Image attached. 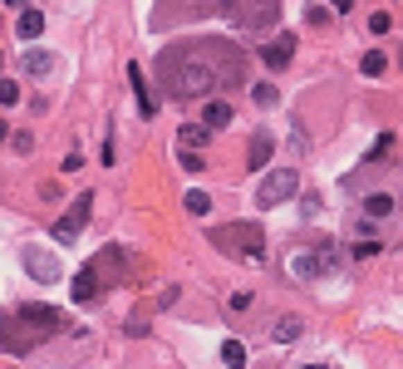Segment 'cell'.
<instances>
[{"label": "cell", "mask_w": 403, "mask_h": 369, "mask_svg": "<svg viewBox=\"0 0 403 369\" xmlns=\"http://www.w3.org/2000/svg\"><path fill=\"white\" fill-rule=\"evenodd\" d=\"M291 60H295V35H291V30L275 35L271 44H261V65H266V69H275V74H280Z\"/></svg>", "instance_id": "8"}, {"label": "cell", "mask_w": 403, "mask_h": 369, "mask_svg": "<svg viewBox=\"0 0 403 369\" xmlns=\"http://www.w3.org/2000/svg\"><path fill=\"white\" fill-rule=\"evenodd\" d=\"M393 212V197L388 192H369L364 197V217H388Z\"/></svg>", "instance_id": "17"}, {"label": "cell", "mask_w": 403, "mask_h": 369, "mask_svg": "<svg viewBox=\"0 0 403 369\" xmlns=\"http://www.w3.org/2000/svg\"><path fill=\"white\" fill-rule=\"evenodd\" d=\"M178 157H182V168H187V173H202V168H207V153H192V148H182Z\"/></svg>", "instance_id": "22"}, {"label": "cell", "mask_w": 403, "mask_h": 369, "mask_svg": "<svg viewBox=\"0 0 403 369\" xmlns=\"http://www.w3.org/2000/svg\"><path fill=\"white\" fill-rule=\"evenodd\" d=\"M6 10H30V0H6Z\"/></svg>", "instance_id": "31"}, {"label": "cell", "mask_w": 403, "mask_h": 369, "mask_svg": "<svg viewBox=\"0 0 403 369\" xmlns=\"http://www.w3.org/2000/svg\"><path fill=\"white\" fill-rule=\"evenodd\" d=\"M369 256H379V241H354V261H369Z\"/></svg>", "instance_id": "29"}, {"label": "cell", "mask_w": 403, "mask_h": 369, "mask_svg": "<svg viewBox=\"0 0 403 369\" xmlns=\"http://www.w3.org/2000/svg\"><path fill=\"white\" fill-rule=\"evenodd\" d=\"M359 69H364V74H369V79H379V74H384V69H388V60H384V55H379V49H369V55H364V65H359Z\"/></svg>", "instance_id": "21"}, {"label": "cell", "mask_w": 403, "mask_h": 369, "mask_svg": "<svg viewBox=\"0 0 403 369\" xmlns=\"http://www.w3.org/2000/svg\"><path fill=\"white\" fill-rule=\"evenodd\" d=\"M280 345H291V340H300V320H275V330H271Z\"/></svg>", "instance_id": "20"}, {"label": "cell", "mask_w": 403, "mask_h": 369, "mask_svg": "<svg viewBox=\"0 0 403 369\" xmlns=\"http://www.w3.org/2000/svg\"><path fill=\"white\" fill-rule=\"evenodd\" d=\"M157 74L172 98H212L216 89L246 84V60L232 40H187L157 55Z\"/></svg>", "instance_id": "1"}, {"label": "cell", "mask_w": 403, "mask_h": 369, "mask_svg": "<svg viewBox=\"0 0 403 369\" xmlns=\"http://www.w3.org/2000/svg\"><path fill=\"white\" fill-rule=\"evenodd\" d=\"M251 94H256V103H266V109H271V103L280 98V94H275V84H256Z\"/></svg>", "instance_id": "26"}, {"label": "cell", "mask_w": 403, "mask_h": 369, "mask_svg": "<svg viewBox=\"0 0 403 369\" xmlns=\"http://www.w3.org/2000/svg\"><path fill=\"white\" fill-rule=\"evenodd\" d=\"M221 359L232 364V369H246V345H241V340H226V345H221Z\"/></svg>", "instance_id": "19"}, {"label": "cell", "mask_w": 403, "mask_h": 369, "mask_svg": "<svg viewBox=\"0 0 403 369\" xmlns=\"http://www.w3.org/2000/svg\"><path fill=\"white\" fill-rule=\"evenodd\" d=\"M212 241H216L226 256H246V261H261V256H266V232H261V222H232V227H216Z\"/></svg>", "instance_id": "3"}, {"label": "cell", "mask_w": 403, "mask_h": 369, "mask_svg": "<svg viewBox=\"0 0 403 369\" xmlns=\"http://www.w3.org/2000/svg\"><path fill=\"white\" fill-rule=\"evenodd\" d=\"M15 35H20V40H40V35H44V15H40V10H20Z\"/></svg>", "instance_id": "15"}, {"label": "cell", "mask_w": 403, "mask_h": 369, "mask_svg": "<svg viewBox=\"0 0 403 369\" xmlns=\"http://www.w3.org/2000/svg\"><path fill=\"white\" fill-rule=\"evenodd\" d=\"M354 237H359V241H379V232H374V222H364V217L354 222Z\"/></svg>", "instance_id": "28"}, {"label": "cell", "mask_w": 403, "mask_h": 369, "mask_svg": "<svg viewBox=\"0 0 403 369\" xmlns=\"http://www.w3.org/2000/svg\"><path fill=\"white\" fill-rule=\"evenodd\" d=\"M300 369H329V364H300Z\"/></svg>", "instance_id": "32"}, {"label": "cell", "mask_w": 403, "mask_h": 369, "mask_svg": "<svg viewBox=\"0 0 403 369\" xmlns=\"http://www.w3.org/2000/svg\"><path fill=\"white\" fill-rule=\"evenodd\" d=\"M0 69H6V60H0Z\"/></svg>", "instance_id": "34"}, {"label": "cell", "mask_w": 403, "mask_h": 369, "mask_svg": "<svg viewBox=\"0 0 403 369\" xmlns=\"http://www.w3.org/2000/svg\"><path fill=\"white\" fill-rule=\"evenodd\" d=\"M388 25H393L388 10H374V15H369V30H374V35H388Z\"/></svg>", "instance_id": "27"}, {"label": "cell", "mask_w": 403, "mask_h": 369, "mask_svg": "<svg viewBox=\"0 0 403 369\" xmlns=\"http://www.w3.org/2000/svg\"><path fill=\"white\" fill-rule=\"evenodd\" d=\"M212 143V128L207 123H182V133H178V148H192V153H202Z\"/></svg>", "instance_id": "12"}, {"label": "cell", "mask_w": 403, "mask_h": 369, "mask_svg": "<svg viewBox=\"0 0 403 369\" xmlns=\"http://www.w3.org/2000/svg\"><path fill=\"white\" fill-rule=\"evenodd\" d=\"M329 10H339V15H344V10H354V0H329Z\"/></svg>", "instance_id": "30"}, {"label": "cell", "mask_w": 403, "mask_h": 369, "mask_svg": "<svg viewBox=\"0 0 403 369\" xmlns=\"http://www.w3.org/2000/svg\"><path fill=\"white\" fill-rule=\"evenodd\" d=\"M89 212H94V192H79V197H74V207H69V212H65L60 222H54V232H49V237H60V241H74V237L84 232Z\"/></svg>", "instance_id": "6"}, {"label": "cell", "mask_w": 403, "mask_h": 369, "mask_svg": "<svg viewBox=\"0 0 403 369\" xmlns=\"http://www.w3.org/2000/svg\"><path fill=\"white\" fill-rule=\"evenodd\" d=\"M237 114H232V103H221V98H207V109H202V123L207 128H226Z\"/></svg>", "instance_id": "14"}, {"label": "cell", "mask_w": 403, "mask_h": 369, "mask_svg": "<svg viewBox=\"0 0 403 369\" xmlns=\"http://www.w3.org/2000/svg\"><path fill=\"white\" fill-rule=\"evenodd\" d=\"M393 148V133H379V143H374V153H369V163H384V153Z\"/></svg>", "instance_id": "25"}, {"label": "cell", "mask_w": 403, "mask_h": 369, "mask_svg": "<svg viewBox=\"0 0 403 369\" xmlns=\"http://www.w3.org/2000/svg\"><path fill=\"white\" fill-rule=\"evenodd\" d=\"M226 310H232V315H246V310H251V291H237L232 300H226Z\"/></svg>", "instance_id": "24"}, {"label": "cell", "mask_w": 403, "mask_h": 369, "mask_svg": "<svg viewBox=\"0 0 403 369\" xmlns=\"http://www.w3.org/2000/svg\"><path fill=\"white\" fill-rule=\"evenodd\" d=\"M0 103H10V109L20 103V84L15 79H0Z\"/></svg>", "instance_id": "23"}, {"label": "cell", "mask_w": 403, "mask_h": 369, "mask_svg": "<svg viewBox=\"0 0 403 369\" xmlns=\"http://www.w3.org/2000/svg\"><path fill=\"white\" fill-rule=\"evenodd\" d=\"M226 15H232V25L241 30H271L275 15H280V0H226Z\"/></svg>", "instance_id": "4"}, {"label": "cell", "mask_w": 403, "mask_h": 369, "mask_svg": "<svg viewBox=\"0 0 403 369\" xmlns=\"http://www.w3.org/2000/svg\"><path fill=\"white\" fill-rule=\"evenodd\" d=\"M60 330H65V315L54 305H20L6 325V350H30L35 340L60 335Z\"/></svg>", "instance_id": "2"}, {"label": "cell", "mask_w": 403, "mask_h": 369, "mask_svg": "<svg viewBox=\"0 0 403 369\" xmlns=\"http://www.w3.org/2000/svg\"><path fill=\"white\" fill-rule=\"evenodd\" d=\"M69 295H74V305H84V300H94V295H98V266H84V271L74 276V286H69Z\"/></svg>", "instance_id": "10"}, {"label": "cell", "mask_w": 403, "mask_h": 369, "mask_svg": "<svg viewBox=\"0 0 403 369\" xmlns=\"http://www.w3.org/2000/svg\"><path fill=\"white\" fill-rule=\"evenodd\" d=\"M300 192V173L295 168H275V173H266V182L256 187V202L261 207H280V202H291Z\"/></svg>", "instance_id": "5"}, {"label": "cell", "mask_w": 403, "mask_h": 369, "mask_svg": "<svg viewBox=\"0 0 403 369\" xmlns=\"http://www.w3.org/2000/svg\"><path fill=\"white\" fill-rule=\"evenodd\" d=\"M20 69H25V74H49V69H54V60L44 55V49H25V60H20Z\"/></svg>", "instance_id": "16"}, {"label": "cell", "mask_w": 403, "mask_h": 369, "mask_svg": "<svg viewBox=\"0 0 403 369\" xmlns=\"http://www.w3.org/2000/svg\"><path fill=\"white\" fill-rule=\"evenodd\" d=\"M128 84H133V94H138V114H143V119H153V114H157V103H153L148 79H143V69H138V65H128Z\"/></svg>", "instance_id": "11"}, {"label": "cell", "mask_w": 403, "mask_h": 369, "mask_svg": "<svg viewBox=\"0 0 403 369\" xmlns=\"http://www.w3.org/2000/svg\"><path fill=\"white\" fill-rule=\"evenodd\" d=\"M285 271H291L295 281H315V276H325L320 251H291V256H285Z\"/></svg>", "instance_id": "9"}, {"label": "cell", "mask_w": 403, "mask_h": 369, "mask_svg": "<svg viewBox=\"0 0 403 369\" xmlns=\"http://www.w3.org/2000/svg\"><path fill=\"white\" fill-rule=\"evenodd\" d=\"M271 148H275L271 133L256 128V133H251V157H246V168H266V163H271Z\"/></svg>", "instance_id": "13"}, {"label": "cell", "mask_w": 403, "mask_h": 369, "mask_svg": "<svg viewBox=\"0 0 403 369\" xmlns=\"http://www.w3.org/2000/svg\"><path fill=\"white\" fill-rule=\"evenodd\" d=\"M182 207H187L192 217H207V212H212V197H207L202 187H192V192H182Z\"/></svg>", "instance_id": "18"}, {"label": "cell", "mask_w": 403, "mask_h": 369, "mask_svg": "<svg viewBox=\"0 0 403 369\" xmlns=\"http://www.w3.org/2000/svg\"><path fill=\"white\" fill-rule=\"evenodd\" d=\"M6 133H10V128H6V123H0V143H6Z\"/></svg>", "instance_id": "33"}, {"label": "cell", "mask_w": 403, "mask_h": 369, "mask_svg": "<svg viewBox=\"0 0 403 369\" xmlns=\"http://www.w3.org/2000/svg\"><path fill=\"white\" fill-rule=\"evenodd\" d=\"M20 261H25V271H30L40 286H54V281L65 276V271H60V261H54L49 251H40V246H25V251H20Z\"/></svg>", "instance_id": "7"}]
</instances>
